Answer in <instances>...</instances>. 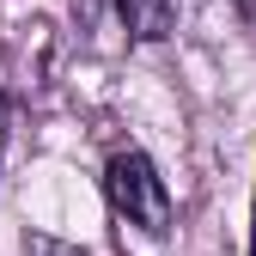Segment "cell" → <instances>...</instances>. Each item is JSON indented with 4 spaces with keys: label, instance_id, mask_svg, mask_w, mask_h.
<instances>
[{
    "label": "cell",
    "instance_id": "cell-1",
    "mask_svg": "<svg viewBox=\"0 0 256 256\" xmlns=\"http://www.w3.org/2000/svg\"><path fill=\"white\" fill-rule=\"evenodd\" d=\"M104 196H110L116 220H128L140 238H171V189H165L158 165H152L140 146L110 152V165H104Z\"/></svg>",
    "mask_w": 256,
    "mask_h": 256
},
{
    "label": "cell",
    "instance_id": "cell-2",
    "mask_svg": "<svg viewBox=\"0 0 256 256\" xmlns=\"http://www.w3.org/2000/svg\"><path fill=\"white\" fill-rule=\"evenodd\" d=\"M116 12L134 43H158L177 30V0H116Z\"/></svg>",
    "mask_w": 256,
    "mask_h": 256
},
{
    "label": "cell",
    "instance_id": "cell-3",
    "mask_svg": "<svg viewBox=\"0 0 256 256\" xmlns=\"http://www.w3.org/2000/svg\"><path fill=\"white\" fill-rule=\"evenodd\" d=\"M24 256H86V250H80V244H61V238H49V232H37V238L24 244Z\"/></svg>",
    "mask_w": 256,
    "mask_h": 256
},
{
    "label": "cell",
    "instance_id": "cell-4",
    "mask_svg": "<svg viewBox=\"0 0 256 256\" xmlns=\"http://www.w3.org/2000/svg\"><path fill=\"white\" fill-rule=\"evenodd\" d=\"M6 122H12V110H6V92H0V158H6Z\"/></svg>",
    "mask_w": 256,
    "mask_h": 256
},
{
    "label": "cell",
    "instance_id": "cell-5",
    "mask_svg": "<svg viewBox=\"0 0 256 256\" xmlns=\"http://www.w3.org/2000/svg\"><path fill=\"white\" fill-rule=\"evenodd\" d=\"M232 6H238V12H244L250 24H256V0H232Z\"/></svg>",
    "mask_w": 256,
    "mask_h": 256
},
{
    "label": "cell",
    "instance_id": "cell-6",
    "mask_svg": "<svg viewBox=\"0 0 256 256\" xmlns=\"http://www.w3.org/2000/svg\"><path fill=\"white\" fill-rule=\"evenodd\" d=\"M250 256H256V196H250Z\"/></svg>",
    "mask_w": 256,
    "mask_h": 256
}]
</instances>
